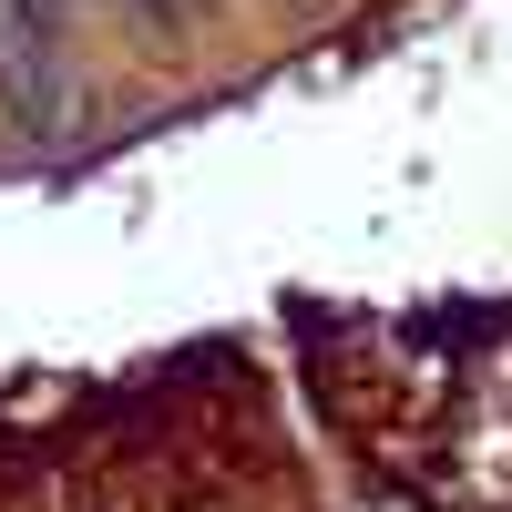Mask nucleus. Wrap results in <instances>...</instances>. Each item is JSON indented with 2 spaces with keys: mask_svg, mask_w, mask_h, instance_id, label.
<instances>
[{
  "mask_svg": "<svg viewBox=\"0 0 512 512\" xmlns=\"http://www.w3.org/2000/svg\"><path fill=\"white\" fill-rule=\"evenodd\" d=\"M21 11H31V31H41V41H62V21H72V0H21Z\"/></svg>",
  "mask_w": 512,
  "mask_h": 512,
  "instance_id": "nucleus-2",
  "label": "nucleus"
},
{
  "mask_svg": "<svg viewBox=\"0 0 512 512\" xmlns=\"http://www.w3.org/2000/svg\"><path fill=\"white\" fill-rule=\"evenodd\" d=\"M41 62H52V41L31 31L21 0H0V93H21V103H31V93H41ZM31 113H41V103H31Z\"/></svg>",
  "mask_w": 512,
  "mask_h": 512,
  "instance_id": "nucleus-1",
  "label": "nucleus"
}]
</instances>
